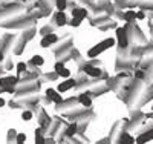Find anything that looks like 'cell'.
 I'll list each match as a JSON object with an SVG mask.
<instances>
[{"mask_svg": "<svg viewBox=\"0 0 153 144\" xmlns=\"http://www.w3.org/2000/svg\"><path fill=\"white\" fill-rule=\"evenodd\" d=\"M113 46H115V38L109 37V38H106V40H103V42H100L98 45H95L94 48L89 49L87 51V57L89 58H95L100 54H103L104 51H107L109 48H113Z\"/></svg>", "mask_w": 153, "mask_h": 144, "instance_id": "cell-1", "label": "cell"}, {"mask_svg": "<svg viewBox=\"0 0 153 144\" xmlns=\"http://www.w3.org/2000/svg\"><path fill=\"white\" fill-rule=\"evenodd\" d=\"M46 98H48L49 101L55 103V104H61V103H63V97H61V94L58 92L57 89H52V87H49V89L46 90Z\"/></svg>", "mask_w": 153, "mask_h": 144, "instance_id": "cell-2", "label": "cell"}, {"mask_svg": "<svg viewBox=\"0 0 153 144\" xmlns=\"http://www.w3.org/2000/svg\"><path fill=\"white\" fill-rule=\"evenodd\" d=\"M57 42H58V35L54 34V32H49V34H46V35L42 38L40 46H42V48H49V46L55 45Z\"/></svg>", "mask_w": 153, "mask_h": 144, "instance_id": "cell-3", "label": "cell"}, {"mask_svg": "<svg viewBox=\"0 0 153 144\" xmlns=\"http://www.w3.org/2000/svg\"><path fill=\"white\" fill-rule=\"evenodd\" d=\"M54 72H55L58 77H61V78H68V77H71V71L66 69L65 63H61V61H57V63L54 64Z\"/></svg>", "mask_w": 153, "mask_h": 144, "instance_id": "cell-4", "label": "cell"}, {"mask_svg": "<svg viewBox=\"0 0 153 144\" xmlns=\"http://www.w3.org/2000/svg\"><path fill=\"white\" fill-rule=\"evenodd\" d=\"M117 37H118V46L120 48H127L129 46V38H127V32L124 28L117 29Z\"/></svg>", "mask_w": 153, "mask_h": 144, "instance_id": "cell-5", "label": "cell"}, {"mask_svg": "<svg viewBox=\"0 0 153 144\" xmlns=\"http://www.w3.org/2000/svg\"><path fill=\"white\" fill-rule=\"evenodd\" d=\"M75 86V80H72L71 77H68L65 81H61L60 84H58V87H57V90L60 94H65V92H68L69 89H72Z\"/></svg>", "mask_w": 153, "mask_h": 144, "instance_id": "cell-6", "label": "cell"}, {"mask_svg": "<svg viewBox=\"0 0 153 144\" xmlns=\"http://www.w3.org/2000/svg\"><path fill=\"white\" fill-rule=\"evenodd\" d=\"M55 25L57 26H66L68 25V16L65 14V11H58L55 14Z\"/></svg>", "mask_w": 153, "mask_h": 144, "instance_id": "cell-7", "label": "cell"}, {"mask_svg": "<svg viewBox=\"0 0 153 144\" xmlns=\"http://www.w3.org/2000/svg\"><path fill=\"white\" fill-rule=\"evenodd\" d=\"M19 83V77H6L0 80V87H6V86H16Z\"/></svg>", "mask_w": 153, "mask_h": 144, "instance_id": "cell-8", "label": "cell"}, {"mask_svg": "<svg viewBox=\"0 0 153 144\" xmlns=\"http://www.w3.org/2000/svg\"><path fill=\"white\" fill-rule=\"evenodd\" d=\"M76 101H78L81 106H84V107H91L92 106V100H91V97H89L87 94H80L78 98H76Z\"/></svg>", "mask_w": 153, "mask_h": 144, "instance_id": "cell-9", "label": "cell"}, {"mask_svg": "<svg viewBox=\"0 0 153 144\" xmlns=\"http://www.w3.org/2000/svg\"><path fill=\"white\" fill-rule=\"evenodd\" d=\"M83 71L87 74V75H91V77H98L101 74V71L95 66H91V64H86V66L83 68Z\"/></svg>", "mask_w": 153, "mask_h": 144, "instance_id": "cell-10", "label": "cell"}, {"mask_svg": "<svg viewBox=\"0 0 153 144\" xmlns=\"http://www.w3.org/2000/svg\"><path fill=\"white\" fill-rule=\"evenodd\" d=\"M86 16H87L86 8H74V9H72V17H80V19L84 20Z\"/></svg>", "mask_w": 153, "mask_h": 144, "instance_id": "cell-11", "label": "cell"}, {"mask_svg": "<svg viewBox=\"0 0 153 144\" xmlns=\"http://www.w3.org/2000/svg\"><path fill=\"white\" fill-rule=\"evenodd\" d=\"M123 17H124V20L127 22V23H130V22H133V20H136V11H126L124 14H123Z\"/></svg>", "mask_w": 153, "mask_h": 144, "instance_id": "cell-12", "label": "cell"}, {"mask_svg": "<svg viewBox=\"0 0 153 144\" xmlns=\"http://www.w3.org/2000/svg\"><path fill=\"white\" fill-rule=\"evenodd\" d=\"M29 64H32V66H43V64H45V60H43L42 55H35V57L31 58Z\"/></svg>", "mask_w": 153, "mask_h": 144, "instance_id": "cell-13", "label": "cell"}, {"mask_svg": "<svg viewBox=\"0 0 153 144\" xmlns=\"http://www.w3.org/2000/svg\"><path fill=\"white\" fill-rule=\"evenodd\" d=\"M81 23H83V19H80V17H72V20H68V25L74 26V28H78Z\"/></svg>", "mask_w": 153, "mask_h": 144, "instance_id": "cell-14", "label": "cell"}, {"mask_svg": "<svg viewBox=\"0 0 153 144\" xmlns=\"http://www.w3.org/2000/svg\"><path fill=\"white\" fill-rule=\"evenodd\" d=\"M55 5H57L58 11H65L68 6V0H55Z\"/></svg>", "mask_w": 153, "mask_h": 144, "instance_id": "cell-15", "label": "cell"}, {"mask_svg": "<svg viewBox=\"0 0 153 144\" xmlns=\"http://www.w3.org/2000/svg\"><path fill=\"white\" fill-rule=\"evenodd\" d=\"M32 115H34V113H32L31 110H23V112H22V120H23V121H31V120H32Z\"/></svg>", "mask_w": 153, "mask_h": 144, "instance_id": "cell-16", "label": "cell"}, {"mask_svg": "<svg viewBox=\"0 0 153 144\" xmlns=\"http://www.w3.org/2000/svg\"><path fill=\"white\" fill-rule=\"evenodd\" d=\"M150 140H152V132L144 134V135H141V137H138L135 141H136V143H144V141H150Z\"/></svg>", "mask_w": 153, "mask_h": 144, "instance_id": "cell-17", "label": "cell"}, {"mask_svg": "<svg viewBox=\"0 0 153 144\" xmlns=\"http://www.w3.org/2000/svg\"><path fill=\"white\" fill-rule=\"evenodd\" d=\"M26 68H28V64H26V63H23V61L17 63V72H19V75H20L22 72L26 71Z\"/></svg>", "mask_w": 153, "mask_h": 144, "instance_id": "cell-18", "label": "cell"}, {"mask_svg": "<svg viewBox=\"0 0 153 144\" xmlns=\"http://www.w3.org/2000/svg\"><path fill=\"white\" fill-rule=\"evenodd\" d=\"M35 143H40V144H43V143H45V138L42 137L40 130H37V132H35Z\"/></svg>", "mask_w": 153, "mask_h": 144, "instance_id": "cell-19", "label": "cell"}, {"mask_svg": "<svg viewBox=\"0 0 153 144\" xmlns=\"http://www.w3.org/2000/svg\"><path fill=\"white\" fill-rule=\"evenodd\" d=\"M25 141H26V135H25V134H19V135L16 137V143L22 144V143H25Z\"/></svg>", "mask_w": 153, "mask_h": 144, "instance_id": "cell-20", "label": "cell"}, {"mask_svg": "<svg viewBox=\"0 0 153 144\" xmlns=\"http://www.w3.org/2000/svg\"><path fill=\"white\" fill-rule=\"evenodd\" d=\"M121 141H129V143H135V138H132L130 135H127V134H123V135H121Z\"/></svg>", "mask_w": 153, "mask_h": 144, "instance_id": "cell-21", "label": "cell"}, {"mask_svg": "<svg viewBox=\"0 0 153 144\" xmlns=\"http://www.w3.org/2000/svg\"><path fill=\"white\" fill-rule=\"evenodd\" d=\"M144 19H146V14L143 11H138L136 12V20H144Z\"/></svg>", "mask_w": 153, "mask_h": 144, "instance_id": "cell-22", "label": "cell"}, {"mask_svg": "<svg viewBox=\"0 0 153 144\" xmlns=\"http://www.w3.org/2000/svg\"><path fill=\"white\" fill-rule=\"evenodd\" d=\"M75 132H76V123H74V124L69 127V132H68V134L72 135V134H75Z\"/></svg>", "mask_w": 153, "mask_h": 144, "instance_id": "cell-23", "label": "cell"}, {"mask_svg": "<svg viewBox=\"0 0 153 144\" xmlns=\"http://www.w3.org/2000/svg\"><path fill=\"white\" fill-rule=\"evenodd\" d=\"M2 106H5V100L0 98V107H2Z\"/></svg>", "mask_w": 153, "mask_h": 144, "instance_id": "cell-24", "label": "cell"}, {"mask_svg": "<svg viewBox=\"0 0 153 144\" xmlns=\"http://www.w3.org/2000/svg\"><path fill=\"white\" fill-rule=\"evenodd\" d=\"M2 60H3V52L0 51V61H2Z\"/></svg>", "mask_w": 153, "mask_h": 144, "instance_id": "cell-25", "label": "cell"}]
</instances>
